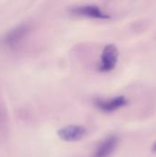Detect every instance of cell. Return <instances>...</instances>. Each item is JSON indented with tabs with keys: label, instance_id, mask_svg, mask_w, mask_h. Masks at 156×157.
Returning a JSON list of instances; mask_svg holds the SVG:
<instances>
[{
	"label": "cell",
	"instance_id": "3",
	"mask_svg": "<svg viewBox=\"0 0 156 157\" xmlns=\"http://www.w3.org/2000/svg\"><path fill=\"white\" fill-rule=\"evenodd\" d=\"M72 14L76 16L97 18V19H108L110 18V15L103 11L98 6L96 5H82L76 6L70 9Z\"/></svg>",
	"mask_w": 156,
	"mask_h": 157
},
{
	"label": "cell",
	"instance_id": "6",
	"mask_svg": "<svg viewBox=\"0 0 156 157\" xmlns=\"http://www.w3.org/2000/svg\"><path fill=\"white\" fill-rule=\"evenodd\" d=\"M119 144V137L115 134L106 137L97 147L93 157H109L116 150Z\"/></svg>",
	"mask_w": 156,
	"mask_h": 157
},
{
	"label": "cell",
	"instance_id": "7",
	"mask_svg": "<svg viewBox=\"0 0 156 157\" xmlns=\"http://www.w3.org/2000/svg\"><path fill=\"white\" fill-rule=\"evenodd\" d=\"M153 152L156 153V143L154 144V146H153Z\"/></svg>",
	"mask_w": 156,
	"mask_h": 157
},
{
	"label": "cell",
	"instance_id": "1",
	"mask_svg": "<svg viewBox=\"0 0 156 157\" xmlns=\"http://www.w3.org/2000/svg\"><path fill=\"white\" fill-rule=\"evenodd\" d=\"M29 25L27 23H21L12 29H10L3 37L2 42L5 46L12 48L20 43L23 39L29 32Z\"/></svg>",
	"mask_w": 156,
	"mask_h": 157
},
{
	"label": "cell",
	"instance_id": "4",
	"mask_svg": "<svg viewBox=\"0 0 156 157\" xmlns=\"http://www.w3.org/2000/svg\"><path fill=\"white\" fill-rule=\"evenodd\" d=\"M95 104L101 111L110 113L126 106L128 104V100L124 96H118L110 99L97 98L95 100Z\"/></svg>",
	"mask_w": 156,
	"mask_h": 157
},
{
	"label": "cell",
	"instance_id": "2",
	"mask_svg": "<svg viewBox=\"0 0 156 157\" xmlns=\"http://www.w3.org/2000/svg\"><path fill=\"white\" fill-rule=\"evenodd\" d=\"M118 57H119V51L117 47L113 44L107 45L102 52L98 70L104 73L113 70L117 64Z\"/></svg>",
	"mask_w": 156,
	"mask_h": 157
},
{
	"label": "cell",
	"instance_id": "5",
	"mask_svg": "<svg viewBox=\"0 0 156 157\" xmlns=\"http://www.w3.org/2000/svg\"><path fill=\"white\" fill-rule=\"evenodd\" d=\"M57 134L65 142H74L82 139L86 134V129L81 125H69L60 129Z\"/></svg>",
	"mask_w": 156,
	"mask_h": 157
}]
</instances>
